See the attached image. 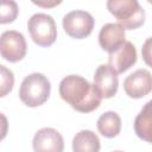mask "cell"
Here are the masks:
<instances>
[{
    "mask_svg": "<svg viewBox=\"0 0 152 152\" xmlns=\"http://www.w3.org/2000/svg\"><path fill=\"white\" fill-rule=\"evenodd\" d=\"M58 90L61 97L75 110L81 113L95 110L102 100L95 91L93 84L80 75H69L64 77L59 83Z\"/></svg>",
    "mask_w": 152,
    "mask_h": 152,
    "instance_id": "1",
    "label": "cell"
},
{
    "mask_svg": "<svg viewBox=\"0 0 152 152\" xmlns=\"http://www.w3.org/2000/svg\"><path fill=\"white\" fill-rule=\"evenodd\" d=\"M50 81L40 72L27 75L20 86L19 97L27 107H38L45 103L50 96Z\"/></svg>",
    "mask_w": 152,
    "mask_h": 152,
    "instance_id": "2",
    "label": "cell"
},
{
    "mask_svg": "<svg viewBox=\"0 0 152 152\" xmlns=\"http://www.w3.org/2000/svg\"><path fill=\"white\" fill-rule=\"evenodd\" d=\"M107 8L124 28L135 30L145 21V10L137 0H108Z\"/></svg>",
    "mask_w": 152,
    "mask_h": 152,
    "instance_id": "3",
    "label": "cell"
},
{
    "mask_svg": "<svg viewBox=\"0 0 152 152\" xmlns=\"http://www.w3.org/2000/svg\"><path fill=\"white\" fill-rule=\"evenodd\" d=\"M27 28L32 40L42 48L52 45L57 38L56 23L51 15L45 13L33 14L28 19Z\"/></svg>",
    "mask_w": 152,
    "mask_h": 152,
    "instance_id": "4",
    "label": "cell"
},
{
    "mask_svg": "<svg viewBox=\"0 0 152 152\" xmlns=\"http://www.w3.org/2000/svg\"><path fill=\"white\" fill-rule=\"evenodd\" d=\"M27 51V44L23 33L15 30H7L0 34V55L11 63L21 61Z\"/></svg>",
    "mask_w": 152,
    "mask_h": 152,
    "instance_id": "5",
    "label": "cell"
},
{
    "mask_svg": "<svg viewBox=\"0 0 152 152\" xmlns=\"http://www.w3.org/2000/svg\"><path fill=\"white\" fill-rule=\"evenodd\" d=\"M94 25V18L86 11H71L63 17V28L65 33L75 39L88 37L93 32Z\"/></svg>",
    "mask_w": 152,
    "mask_h": 152,
    "instance_id": "6",
    "label": "cell"
},
{
    "mask_svg": "<svg viewBox=\"0 0 152 152\" xmlns=\"http://www.w3.org/2000/svg\"><path fill=\"white\" fill-rule=\"evenodd\" d=\"M119 78L116 71L108 64H101L94 74L93 87L101 99H110L118 91Z\"/></svg>",
    "mask_w": 152,
    "mask_h": 152,
    "instance_id": "7",
    "label": "cell"
},
{
    "mask_svg": "<svg viewBox=\"0 0 152 152\" xmlns=\"http://www.w3.org/2000/svg\"><path fill=\"white\" fill-rule=\"evenodd\" d=\"M124 90L132 99H141L152 90V76L147 69H138L124 81Z\"/></svg>",
    "mask_w": 152,
    "mask_h": 152,
    "instance_id": "8",
    "label": "cell"
},
{
    "mask_svg": "<svg viewBox=\"0 0 152 152\" xmlns=\"http://www.w3.org/2000/svg\"><path fill=\"white\" fill-rule=\"evenodd\" d=\"M32 146L34 152H63L64 140L57 129L44 127L36 132Z\"/></svg>",
    "mask_w": 152,
    "mask_h": 152,
    "instance_id": "9",
    "label": "cell"
},
{
    "mask_svg": "<svg viewBox=\"0 0 152 152\" xmlns=\"http://www.w3.org/2000/svg\"><path fill=\"white\" fill-rule=\"evenodd\" d=\"M137 62V50L132 42L125 40L115 51L108 56V65L112 66L116 74L127 71Z\"/></svg>",
    "mask_w": 152,
    "mask_h": 152,
    "instance_id": "10",
    "label": "cell"
},
{
    "mask_svg": "<svg viewBox=\"0 0 152 152\" xmlns=\"http://www.w3.org/2000/svg\"><path fill=\"white\" fill-rule=\"evenodd\" d=\"M125 37V28L121 25L116 23H108L100 30L99 44L104 51L110 53L115 51L121 44H124V42L126 40Z\"/></svg>",
    "mask_w": 152,
    "mask_h": 152,
    "instance_id": "11",
    "label": "cell"
},
{
    "mask_svg": "<svg viewBox=\"0 0 152 152\" xmlns=\"http://www.w3.org/2000/svg\"><path fill=\"white\" fill-rule=\"evenodd\" d=\"M101 147L99 137L89 131L82 129L72 139V151L74 152H99Z\"/></svg>",
    "mask_w": 152,
    "mask_h": 152,
    "instance_id": "12",
    "label": "cell"
},
{
    "mask_svg": "<svg viewBox=\"0 0 152 152\" xmlns=\"http://www.w3.org/2000/svg\"><path fill=\"white\" fill-rule=\"evenodd\" d=\"M97 129L102 137L114 138L121 131V118L115 112H104L97 119Z\"/></svg>",
    "mask_w": 152,
    "mask_h": 152,
    "instance_id": "13",
    "label": "cell"
},
{
    "mask_svg": "<svg viewBox=\"0 0 152 152\" xmlns=\"http://www.w3.org/2000/svg\"><path fill=\"white\" fill-rule=\"evenodd\" d=\"M151 104L152 102L148 101L140 113L137 115L134 120V131L135 134L145 140L146 142H151V134H152V118H151Z\"/></svg>",
    "mask_w": 152,
    "mask_h": 152,
    "instance_id": "14",
    "label": "cell"
},
{
    "mask_svg": "<svg viewBox=\"0 0 152 152\" xmlns=\"http://www.w3.org/2000/svg\"><path fill=\"white\" fill-rule=\"evenodd\" d=\"M19 13V8L13 0H0V24L13 23Z\"/></svg>",
    "mask_w": 152,
    "mask_h": 152,
    "instance_id": "15",
    "label": "cell"
},
{
    "mask_svg": "<svg viewBox=\"0 0 152 152\" xmlns=\"http://www.w3.org/2000/svg\"><path fill=\"white\" fill-rule=\"evenodd\" d=\"M14 86V75L12 70L0 64V97L11 93Z\"/></svg>",
    "mask_w": 152,
    "mask_h": 152,
    "instance_id": "16",
    "label": "cell"
},
{
    "mask_svg": "<svg viewBox=\"0 0 152 152\" xmlns=\"http://www.w3.org/2000/svg\"><path fill=\"white\" fill-rule=\"evenodd\" d=\"M7 132H8V120L2 113H0V141L5 139Z\"/></svg>",
    "mask_w": 152,
    "mask_h": 152,
    "instance_id": "17",
    "label": "cell"
},
{
    "mask_svg": "<svg viewBox=\"0 0 152 152\" xmlns=\"http://www.w3.org/2000/svg\"><path fill=\"white\" fill-rule=\"evenodd\" d=\"M150 43H151V38H147V40L145 42L144 48H142V50H141L142 57H144L145 62H146L148 65L151 64V62H150Z\"/></svg>",
    "mask_w": 152,
    "mask_h": 152,
    "instance_id": "18",
    "label": "cell"
},
{
    "mask_svg": "<svg viewBox=\"0 0 152 152\" xmlns=\"http://www.w3.org/2000/svg\"><path fill=\"white\" fill-rule=\"evenodd\" d=\"M32 2L34 5H38V6H42V7H52V6L59 5L61 0H53V1H36V0H33Z\"/></svg>",
    "mask_w": 152,
    "mask_h": 152,
    "instance_id": "19",
    "label": "cell"
},
{
    "mask_svg": "<svg viewBox=\"0 0 152 152\" xmlns=\"http://www.w3.org/2000/svg\"><path fill=\"white\" fill-rule=\"evenodd\" d=\"M114 152H124V151H114Z\"/></svg>",
    "mask_w": 152,
    "mask_h": 152,
    "instance_id": "20",
    "label": "cell"
}]
</instances>
